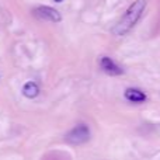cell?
Returning <instances> with one entry per match:
<instances>
[{"label": "cell", "mask_w": 160, "mask_h": 160, "mask_svg": "<svg viewBox=\"0 0 160 160\" xmlns=\"http://www.w3.org/2000/svg\"><path fill=\"white\" fill-rule=\"evenodd\" d=\"M145 7H146V0H136V2H133L129 6V8L127 10V13L124 14V17L112 27L111 32L115 37H124L125 34H128L135 27L138 20L141 18Z\"/></svg>", "instance_id": "1"}, {"label": "cell", "mask_w": 160, "mask_h": 160, "mask_svg": "<svg viewBox=\"0 0 160 160\" xmlns=\"http://www.w3.org/2000/svg\"><path fill=\"white\" fill-rule=\"evenodd\" d=\"M88 139H90V129L84 124L78 125L66 135V141L70 145H82L84 142H87Z\"/></svg>", "instance_id": "2"}, {"label": "cell", "mask_w": 160, "mask_h": 160, "mask_svg": "<svg viewBox=\"0 0 160 160\" xmlns=\"http://www.w3.org/2000/svg\"><path fill=\"white\" fill-rule=\"evenodd\" d=\"M32 14L37 18L41 20H47V21H52V22H59L62 20V16L56 8L48 7V6H39V7L34 8Z\"/></svg>", "instance_id": "3"}, {"label": "cell", "mask_w": 160, "mask_h": 160, "mask_svg": "<svg viewBox=\"0 0 160 160\" xmlns=\"http://www.w3.org/2000/svg\"><path fill=\"white\" fill-rule=\"evenodd\" d=\"M100 66H101V69L104 70L107 75H111V76H118V75L124 73V70H122L112 59L108 58V56H102L101 61H100Z\"/></svg>", "instance_id": "4"}, {"label": "cell", "mask_w": 160, "mask_h": 160, "mask_svg": "<svg viewBox=\"0 0 160 160\" xmlns=\"http://www.w3.org/2000/svg\"><path fill=\"white\" fill-rule=\"evenodd\" d=\"M124 96L128 101L133 102V104H142V102L146 101V94L142 90H139V88H133V87L127 88Z\"/></svg>", "instance_id": "5"}, {"label": "cell", "mask_w": 160, "mask_h": 160, "mask_svg": "<svg viewBox=\"0 0 160 160\" xmlns=\"http://www.w3.org/2000/svg\"><path fill=\"white\" fill-rule=\"evenodd\" d=\"M22 94H24V97H27V98H35L39 94L38 84L34 82H27L24 84V87H22Z\"/></svg>", "instance_id": "6"}, {"label": "cell", "mask_w": 160, "mask_h": 160, "mask_svg": "<svg viewBox=\"0 0 160 160\" xmlns=\"http://www.w3.org/2000/svg\"><path fill=\"white\" fill-rule=\"evenodd\" d=\"M53 2H56V3H62L63 0H53Z\"/></svg>", "instance_id": "7"}]
</instances>
